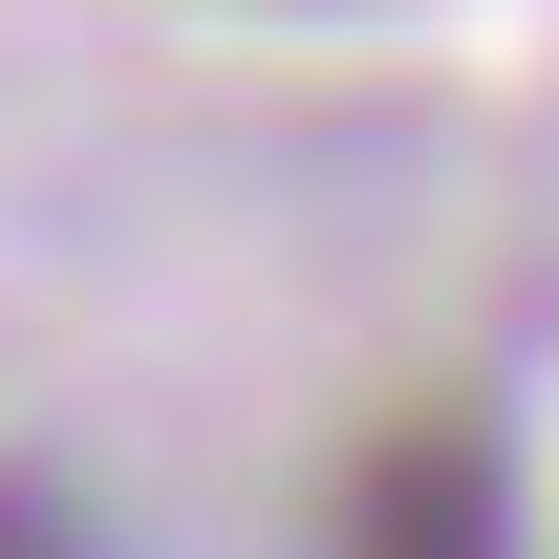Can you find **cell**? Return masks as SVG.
I'll list each match as a JSON object with an SVG mask.
<instances>
[{
  "mask_svg": "<svg viewBox=\"0 0 559 559\" xmlns=\"http://www.w3.org/2000/svg\"><path fill=\"white\" fill-rule=\"evenodd\" d=\"M323 559H516V430H495L474 388L388 409L345 452V495H323Z\"/></svg>",
  "mask_w": 559,
  "mask_h": 559,
  "instance_id": "cell-1",
  "label": "cell"
},
{
  "mask_svg": "<svg viewBox=\"0 0 559 559\" xmlns=\"http://www.w3.org/2000/svg\"><path fill=\"white\" fill-rule=\"evenodd\" d=\"M0 559H86V516H66L44 474H0Z\"/></svg>",
  "mask_w": 559,
  "mask_h": 559,
  "instance_id": "cell-2",
  "label": "cell"
}]
</instances>
